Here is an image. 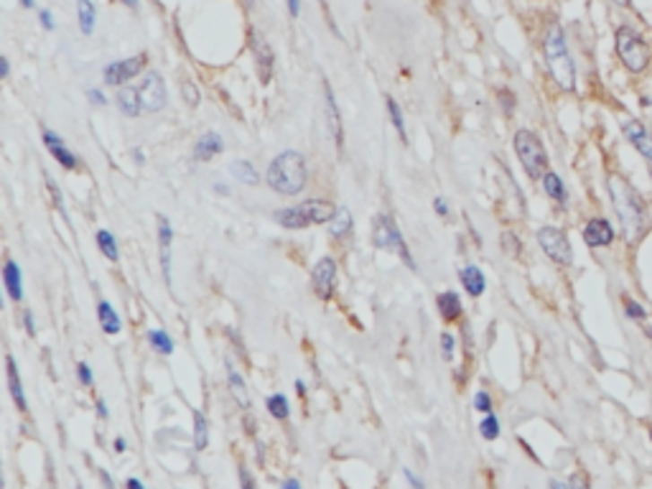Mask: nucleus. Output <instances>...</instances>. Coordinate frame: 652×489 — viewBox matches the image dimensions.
Here are the masks:
<instances>
[{"mask_svg":"<svg viewBox=\"0 0 652 489\" xmlns=\"http://www.w3.org/2000/svg\"><path fill=\"white\" fill-rule=\"evenodd\" d=\"M454 352H456V339H454V334L444 332L441 334V357H444L446 362H451L454 360Z\"/></svg>","mask_w":652,"mask_h":489,"instance_id":"38","label":"nucleus"},{"mask_svg":"<svg viewBox=\"0 0 652 489\" xmlns=\"http://www.w3.org/2000/svg\"><path fill=\"white\" fill-rule=\"evenodd\" d=\"M624 303H627V314L632 316V319H637V321H642V319L648 316L645 314V309H642L639 303H635L632 299H624Z\"/></svg>","mask_w":652,"mask_h":489,"instance_id":"42","label":"nucleus"},{"mask_svg":"<svg viewBox=\"0 0 652 489\" xmlns=\"http://www.w3.org/2000/svg\"><path fill=\"white\" fill-rule=\"evenodd\" d=\"M44 145H47V151L51 153V156L57 158L59 163H62L64 169H69V171H74V169H80V158L74 156L66 145H64V141L54 133V130H48V127H44Z\"/></svg>","mask_w":652,"mask_h":489,"instance_id":"14","label":"nucleus"},{"mask_svg":"<svg viewBox=\"0 0 652 489\" xmlns=\"http://www.w3.org/2000/svg\"><path fill=\"white\" fill-rule=\"evenodd\" d=\"M39 21H41V26H44L47 31H54V26H57V23H54V16H51V11H47V8L39 11Z\"/></svg>","mask_w":652,"mask_h":489,"instance_id":"44","label":"nucleus"},{"mask_svg":"<svg viewBox=\"0 0 652 489\" xmlns=\"http://www.w3.org/2000/svg\"><path fill=\"white\" fill-rule=\"evenodd\" d=\"M224 334H227V336H230V339H232V345H235V347H238L239 357H245V345H242V342H239V334L235 332V329H232V327H230V329H224Z\"/></svg>","mask_w":652,"mask_h":489,"instance_id":"46","label":"nucleus"},{"mask_svg":"<svg viewBox=\"0 0 652 489\" xmlns=\"http://www.w3.org/2000/svg\"><path fill=\"white\" fill-rule=\"evenodd\" d=\"M102 482H105L108 487H112V479H110V476H108V472H102Z\"/></svg>","mask_w":652,"mask_h":489,"instance_id":"59","label":"nucleus"},{"mask_svg":"<svg viewBox=\"0 0 652 489\" xmlns=\"http://www.w3.org/2000/svg\"><path fill=\"white\" fill-rule=\"evenodd\" d=\"M500 100H502V108H505V112L515 110V97L509 95L508 90H500Z\"/></svg>","mask_w":652,"mask_h":489,"instance_id":"47","label":"nucleus"},{"mask_svg":"<svg viewBox=\"0 0 652 489\" xmlns=\"http://www.w3.org/2000/svg\"><path fill=\"white\" fill-rule=\"evenodd\" d=\"M145 62H148L145 54L130 57V59H123V62H112L105 66L102 77H105V82H108L110 87H120V84H126V82H130L133 77H138V74L143 72Z\"/></svg>","mask_w":652,"mask_h":489,"instance_id":"11","label":"nucleus"},{"mask_svg":"<svg viewBox=\"0 0 652 489\" xmlns=\"http://www.w3.org/2000/svg\"><path fill=\"white\" fill-rule=\"evenodd\" d=\"M515 153H517L530 179H543L548 174V153H545V145H543L535 133L517 130L515 133Z\"/></svg>","mask_w":652,"mask_h":489,"instance_id":"5","label":"nucleus"},{"mask_svg":"<svg viewBox=\"0 0 652 489\" xmlns=\"http://www.w3.org/2000/svg\"><path fill=\"white\" fill-rule=\"evenodd\" d=\"M3 284L8 288V296L11 301L23 299V278H21V268H18L13 260H5V268H3Z\"/></svg>","mask_w":652,"mask_h":489,"instance_id":"23","label":"nucleus"},{"mask_svg":"<svg viewBox=\"0 0 652 489\" xmlns=\"http://www.w3.org/2000/svg\"><path fill=\"white\" fill-rule=\"evenodd\" d=\"M127 487H130V489H141V487H143V482H141V479H127Z\"/></svg>","mask_w":652,"mask_h":489,"instance_id":"53","label":"nucleus"},{"mask_svg":"<svg viewBox=\"0 0 652 489\" xmlns=\"http://www.w3.org/2000/svg\"><path fill=\"white\" fill-rule=\"evenodd\" d=\"M500 242H502V253L509 255V258H517L523 253V245H520V240H517L515 232H502Z\"/></svg>","mask_w":652,"mask_h":489,"instance_id":"36","label":"nucleus"},{"mask_svg":"<svg viewBox=\"0 0 652 489\" xmlns=\"http://www.w3.org/2000/svg\"><path fill=\"white\" fill-rule=\"evenodd\" d=\"M148 342H151V347L156 349L159 354H174V339L163 332V329H151L148 332Z\"/></svg>","mask_w":652,"mask_h":489,"instance_id":"32","label":"nucleus"},{"mask_svg":"<svg viewBox=\"0 0 652 489\" xmlns=\"http://www.w3.org/2000/svg\"><path fill=\"white\" fill-rule=\"evenodd\" d=\"M436 306H439V314H441V319L448 321V324H451V321H456L464 311L462 296H459L456 291H444V293H439Z\"/></svg>","mask_w":652,"mask_h":489,"instance_id":"18","label":"nucleus"},{"mask_svg":"<svg viewBox=\"0 0 652 489\" xmlns=\"http://www.w3.org/2000/svg\"><path fill=\"white\" fill-rule=\"evenodd\" d=\"M97 316H100V324H102V329L108 334H117L120 332V316L117 311L112 309L110 301H100V306H97Z\"/></svg>","mask_w":652,"mask_h":489,"instance_id":"27","label":"nucleus"},{"mask_svg":"<svg viewBox=\"0 0 652 489\" xmlns=\"http://www.w3.org/2000/svg\"><path fill=\"white\" fill-rule=\"evenodd\" d=\"M115 102H117V110L127 115V118H138L143 112V102H141V92L133 90V87H123L117 90L115 95Z\"/></svg>","mask_w":652,"mask_h":489,"instance_id":"19","label":"nucleus"},{"mask_svg":"<svg viewBox=\"0 0 652 489\" xmlns=\"http://www.w3.org/2000/svg\"><path fill=\"white\" fill-rule=\"evenodd\" d=\"M44 179H47V189H48V194H51V202H54V206H57V209H59V212H64V196H62V189H59V187H57V181H54V179H51V176H44Z\"/></svg>","mask_w":652,"mask_h":489,"instance_id":"39","label":"nucleus"},{"mask_svg":"<svg viewBox=\"0 0 652 489\" xmlns=\"http://www.w3.org/2000/svg\"><path fill=\"white\" fill-rule=\"evenodd\" d=\"M624 135L635 143V148L642 153V156H648L652 161V135L645 130V126H639L635 120H630V123H624Z\"/></svg>","mask_w":652,"mask_h":489,"instance_id":"22","label":"nucleus"},{"mask_svg":"<svg viewBox=\"0 0 652 489\" xmlns=\"http://www.w3.org/2000/svg\"><path fill=\"white\" fill-rule=\"evenodd\" d=\"M95 240H97V248H100V253L105 255L108 260H112V263H115V260L120 258V253H117V242H115V237H112L110 230H100V232L95 235Z\"/></svg>","mask_w":652,"mask_h":489,"instance_id":"31","label":"nucleus"},{"mask_svg":"<svg viewBox=\"0 0 652 489\" xmlns=\"http://www.w3.org/2000/svg\"><path fill=\"white\" fill-rule=\"evenodd\" d=\"M181 95H184V100H187L189 108H196V105H199V90H196V84H194L191 79H184V84H181Z\"/></svg>","mask_w":652,"mask_h":489,"instance_id":"37","label":"nucleus"},{"mask_svg":"<svg viewBox=\"0 0 652 489\" xmlns=\"http://www.w3.org/2000/svg\"><path fill=\"white\" fill-rule=\"evenodd\" d=\"M459 281L466 288L469 296H482L484 288H487V281H484V273L477 268V266H466V268L459 270Z\"/></svg>","mask_w":652,"mask_h":489,"instance_id":"24","label":"nucleus"},{"mask_svg":"<svg viewBox=\"0 0 652 489\" xmlns=\"http://www.w3.org/2000/svg\"><path fill=\"white\" fill-rule=\"evenodd\" d=\"M405 476H408V482H411L413 487H421V485H423V482H421V479H415V476L411 472H405Z\"/></svg>","mask_w":652,"mask_h":489,"instance_id":"55","label":"nucleus"},{"mask_svg":"<svg viewBox=\"0 0 652 489\" xmlns=\"http://www.w3.org/2000/svg\"><path fill=\"white\" fill-rule=\"evenodd\" d=\"M126 449H127L126 439H120V436H117V439H115V451H117V454H123Z\"/></svg>","mask_w":652,"mask_h":489,"instance_id":"51","label":"nucleus"},{"mask_svg":"<svg viewBox=\"0 0 652 489\" xmlns=\"http://www.w3.org/2000/svg\"><path fill=\"white\" fill-rule=\"evenodd\" d=\"M120 3H123V5H127V8H133V11H135L141 0H120Z\"/></svg>","mask_w":652,"mask_h":489,"instance_id":"57","label":"nucleus"},{"mask_svg":"<svg viewBox=\"0 0 652 489\" xmlns=\"http://www.w3.org/2000/svg\"><path fill=\"white\" fill-rule=\"evenodd\" d=\"M268 411H271L273 418H278V421H286L288 415H291V408H288V397L283 393H273L268 397Z\"/></svg>","mask_w":652,"mask_h":489,"instance_id":"33","label":"nucleus"},{"mask_svg":"<svg viewBox=\"0 0 652 489\" xmlns=\"http://www.w3.org/2000/svg\"><path fill=\"white\" fill-rule=\"evenodd\" d=\"M283 487H288V489H299V487H301V482H296V479H286V482H283Z\"/></svg>","mask_w":652,"mask_h":489,"instance_id":"54","label":"nucleus"},{"mask_svg":"<svg viewBox=\"0 0 652 489\" xmlns=\"http://www.w3.org/2000/svg\"><path fill=\"white\" fill-rule=\"evenodd\" d=\"M336 206L324 202V199H306L301 205L288 206V209H278L273 214V220L278 222L286 230H306L311 224H326L335 217Z\"/></svg>","mask_w":652,"mask_h":489,"instance_id":"4","label":"nucleus"},{"mask_svg":"<svg viewBox=\"0 0 652 489\" xmlns=\"http://www.w3.org/2000/svg\"><path fill=\"white\" fill-rule=\"evenodd\" d=\"M224 151V141L217 133H204L196 145H194V158L196 161H212L214 156H220Z\"/></svg>","mask_w":652,"mask_h":489,"instance_id":"20","label":"nucleus"},{"mask_svg":"<svg viewBox=\"0 0 652 489\" xmlns=\"http://www.w3.org/2000/svg\"><path fill=\"white\" fill-rule=\"evenodd\" d=\"M141 92V102H143V112H161L169 105V95H166V84L159 72H148L138 87Z\"/></svg>","mask_w":652,"mask_h":489,"instance_id":"9","label":"nucleus"},{"mask_svg":"<svg viewBox=\"0 0 652 489\" xmlns=\"http://www.w3.org/2000/svg\"><path fill=\"white\" fill-rule=\"evenodd\" d=\"M224 370H227V385H230V393L232 397L238 400L239 408H245V411H250V397H248V385H245V380L239 375L238 370L232 367V362H224Z\"/></svg>","mask_w":652,"mask_h":489,"instance_id":"21","label":"nucleus"},{"mask_svg":"<svg viewBox=\"0 0 652 489\" xmlns=\"http://www.w3.org/2000/svg\"><path fill=\"white\" fill-rule=\"evenodd\" d=\"M5 378H8V390H11V397L16 400L18 411L26 413L29 411V403H26V393H23V382H21V375H18L16 360L11 354L5 357Z\"/></svg>","mask_w":652,"mask_h":489,"instance_id":"17","label":"nucleus"},{"mask_svg":"<svg viewBox=\"0 0 652 489\" xmlns=\"http://www.w3.org/2000/svg\"><path fill=\"white\" fill-rule=\"evenodd\" d=\"M21 5H23V8H33L36 3H33V0H21Z\"/></svg>","mask_w":652,"mask_h":489,"instance_id":"60","label":"nucleus"},{"mask_svg":"<svg viewBox=\"0 0 652 489\" xmlns=\"http://www.w3.org/2000/svg\"><path fill=\"white\" fill-rule=\"evenodd\" d=\"M609 196H612V205L617 209V217L622 220L624 227V235L630 240L645 235V202L642 196L637 194L627 179L612 174L609 176Z\"/></svg>","mask_w":652,"mask_h":489,"instance_id":"1","label":"nucleus"},{"mask_svg":"<svg viewBox=\"0 0 652 489\" xmlns=\"http://www.w3.org/2000/svg\"><path fill=\"white\" fill-rule=\"evenodd\" d=\"M538 242H541L543 253L548 255L553 263H558V266H571V242H569V237L563 235L558 227H543L541 232H538Z\"/></svg>","mask_w":652,"mask_h":489,"instance_id":"8","label":"nucleus"},{"mask_svg":"<svg viewBox=\"0 0 652 489\" xmlns=\"http://www.w3.org/2000/svg\"><path fill=\"white\" fill-rule=\"evenodd\" d=\"M288 3V13L293 18L301 16V0H286Z\"/></svg>","mask_w":652,"mask_h":489,"instance_id":"49","label":"nucleus"},{"mask_svg":"<svg viewBox=\"0 0 652 489\" xmlns=\"http://www.w3.org/2000/svg\"><path fill=\"white\" fill-rule=\"evenodd\" d=\"M650 436H652V431H650Z\"/></svg>","mask_w":652,"mask_h":489,"instance_id":"61","label":"nucleus"},{"mask_svg":"<svg viewBox=\"0 0 652 489\" xmlns=\"http://www.w3.org/2000/svg\"><path fill=\"white\" fill-rule=\"evenodd\" d=\"M8 74H11V64H8L5 57H0V77L8 79Z\"/></svg>","mask_w":652,"mask_h":489,"instance_id":"50","label":"nucleus"},{"mask_svg":"<svg viewBox=\"0 0 652 489\" xmlns=\"http://www.w3.org/2000/svg\"><path fill=\"white\" fill-rule=\"evenodd\" d=\"M479 431H482V439L494 441L500 436V421H497V415L494 413H484V421L479 424Z\"/></svg>","mask_w":652,"mask_h":489,"instance_id":"35","label":"nucleus"},{"mask_svg":"<svg viewBox=\"0 0 652 489\" xmlns=\"http://www.w3.org/2000/svg\"><path fill=\"white\" fill-rule=\"evenodd\" d=\"M268 187L275 194H283V196H296L301 194L306 187V158L299 151H283L271 161V169H268Z\"/></svg>","mask_w":652,"mask_h":489,"instance_id":"2","label":"nucleus"},{"mask_svg":"<svg viewBox=\"0 0 652 489\" xmlns=\"http://www.w3.org/2000/svg\"><path fill=\"white\" fill-rule=\"evenodd\" d=\"M77 378H80L82 385H87V388L95 385V375H92V370H90V364L87 362L77 364Z\"/></svg>","mask_w":652,"mask_h":489,"instance_id":"41","label":"nucleus"},{"mask_svg":"<svg viewBox=\"0 0 652 489\" xmlns=\"http://www.w3.org/2000/svg\"><path fill=\"white\" fill-rule=\"evenodd\" d=\"M543 189H545V194L553 199V202H558V205H566V199H569V194H566V187H563V181L558 179L556 174H548L543 176Z\"/></svg>","mask_w":652,"mask_h":489,"instance_id":"29","label":"nucleus"},{"mask_svg":"<svg viewBox=\"0 0 652 489\" xmlns=\"http://www.w3.org/2000/svg\"><path fill=\"white\" fill-rule=\"evenodd\" d=\"M23 327H26L29 336H36V319H33L31 309H26V311H23Z\"/></svg>","mask_w":652,"mask_h":489,"instance_id":"43","label":"nucleus"},{"mask_svg":"<svg viewBox=\"0 0 652 489\" xmlns=\"http://www.w3.org/2000/svg\"><path fill=\"white\" fill-rule=\"evenodd\" d=\"M77 21H80V31L84 36H92L95 33L97 8L92 0H77Z\"/></svg>","mask_w":652,"mask_h":489,"instance_id":"26","label":"nucleus"},{"mask_svg":"<svg viewBox=\"0 0 652 489\" xmlns=\"http://www.w3.org/2000/svg\"><path fill=\"white\" fill-rule=\"evenodd\" d=\"M133 161H135V163H143V153H141L138 148L133 151Z\"/></svg>","mask_w":652,"mask_h":489,"instance_id":"58","label":"nucleus"},{"mask_svg":"<svg viewBox=\"0 0 652 489\" xmlns=\"http://www.w3.org/2000/svg\"><path fill=\"white\" fill-rule=\"evenodd\" d=\"M296 393L301 395V397L306 395V385H303V380H296Z\"/></svg>","mask_w":652,"mask_h":489,"instance_id":"56","label":"nucleus"},{"mask_svg":"<svg viewBox=\"0 0 652 489\" xmlns=\"http://www.w3.org/2000/svg\"><path fill=\"white\" fill-rule=\"evenodd\" d=\"M311 284L321 301H332L336 291V263L335 258H321L311 273Z\"/></svg>","mask_w":652,"mask_h":489,"instance_id":"12","label":"nucleus"},{"mask_svg":"<svg viewBox=\"0 0 652 489\" xmlns=\"http://www.w3.org/2000/svg\"><path fill=\"white\" fill-rule=\"evenodd\" d=\"M87 97H90V102H92L95 108H102V105L108 102V97L102 95V90H90V92H87Z\"/></svg>","mask_w":652,"mask_h":489,"instance_id":"45","label":"nucleus"},{"mask_svg":"<svg viewBox=\"0 0 652 489\" xmlns=\"http://www.w3.org/2000/svg\"><path fill=\"white\" fill-rule=\"evenodd\" d=\"M159 245H161V266H163V278L171 288V245H174V230L169 217H159Z\"/></svg>","mask_w":652,"mask_h":489,"instance_id":"15","label":"nucleus"},{"mask_svg":"<svg viewBox=\"0 0 652 489\" xmlns=\"http://www.w3.org/2000/svg\"><path fill=\"white\" fill-rule=\"evenodd\" d=\"M97 413H100V418H108V415H110V413H108V406H105V400L97 403Z\"/></svg>","mask_w":652,"mask_h":489,"instance_id":"52","label":"nucleus"},{"mask_svg":"<svg viewBox=\"0 0 652 489\" xmlns=\"http://www.w3.org/2000/svg\"><path fill=\"white\" fill-rule=\"evenodd\" d=\"M209 443V424L199 411H194V446L196 451H204Z\"/></svg>","mask_w":652,"mask_h":489,"instance_id":"30","label":"nucleus"},{"mask_svg":"<svg viewBox=\"0 0 652 489\" xmlns=\"http://www.w3.org/2000/svg\"><path fill=\"white\" fill-rule=\"evenodd\" d=\"M250 51H253L255 64H257V77L263 84H271L273 79V69H275V54H273L271 44L265 41V36L257 31V29H250Z\"/></svg>","mask_w":652,"mask_h":489,"instance_id":"10","label":"nucleus"},{"mask_svg":"<svg viewBox=\"0 0 652 489\" xmlns=\"http://www.w3.org/2000/svg\"><path fill=\"white\" fill-rule=\"evenodd\" d=\"M584 240H587L589 248H604V245H612L614 230H612V224L606 220H591L584 227Z\"/></svg>","mask_w":652,"mask_h":489,"instance_id":"16","label":"nucleus"},{"mask_svg":"<svg viewBox=\"0 0 652 489\" xmlns=\"http://www.w3.org/2000/svg\"><path fill=\"white\" fill-rule=\"evenodd\" d=\"M324 112H326V126H329V133L335 138L336 151L344 148V127H342V112H339V105H336L335 92L329 87V82H324Z\"/></svg>","mask_w":652,"mask_h":489,"instance_id":"13","label":"nucleus"},{"mask_svg":"<svg viewBox=\"0 0 652 489\" xmlns=\"http://www.w3.org/2000/svg\"><path fill=\"white\" fill-rule=\"evenodd\" d=\"M614 44H617V54H620L622 64L630 72H642L650 64L648 44H645V39L632 26H620L617 36H614Z\"/></svg>","mask_w":652,"mask_h":489,"instance_id":"7","label":"nucleus"},{"mask_svg":"<svg viewBox=\"0 0 652 489\" xmlns=\"http://www.w3.org/2000/svg\"><path fill=\"white\" fill-rule=\"evenodd\" d=\"M385 105H387V115H390V120H393V126L398 130V135L403 141H408L405 138V123H403V110H400V105L393 100V97H387L385 100Z\"/></svg>","mask_w":652,"mask_h":489,"instance_id":"34","label":"nucleus"},{"mask_svg":"<svg viewBox=\"0 0 652 489\" xmlns=\"http://www.w3.org/2000/svg\"><path fill=\"white\" fill-rule=\"evenodd\" d=\"M474 411L492 413V397H490L487 390H479V393L474 395Z\"/></svg>","mask_w":652,"mask_h":489,"instance_id":"40","label":"nucleus"},{"mask_svg":"<svg viewBox=\"0 0 652 489\" xmlns=\"http://www.w3.org/2000/svg\"><path fill=\"white\" fill-rule=\"evenodd\" d=\"M230 171L232 176L238 179L239 184H245V187H257V181H260V176L255 171V166L250 161H235L232 166H230Z\"/></svg>","mask_w":652,"mask_h":489,"instance_id":"28","label":"nucleus"},{"mask_svg":"<svg viewBox=\"0 0 652 489\" xmlns=\"http://www.w3.org/2000/svg\"><path fill=\"white\" fill-rule=\"evenodd\" d=\"M433 209H436V214H439V217H446V214H448V206H446V202L441 199V196H436V199H433Z\"/></svg>","mask_w":652,"mask_h":489,"instance_id":"48","label":"nucleus"},{"mask_svg":"<svg viewBox=\"0 0 652 489\" xmlns=\"http://www.w3.org/2000/svg\"><path fill=\"white\" fill-rule=\"evenodd\" d=\"M352 232V212L347 206H336L335 217L329 220V235L335 240H344Z\"/></svg>","mask_w":652,"mask_h":489,"instance_id":"25","label":"nucleus"},{"mask_svg":"<svg viewBox=\"0 0 652 489\" xmlns=\"http://www.w3.org/2000/svg\"><path fill=\"white\" fill-rule=\"evenodd\" d=\"M372 242H375V248H380V250H387V253H396L408 266L411 270H415V260L411 250H408V245H405V240L400 235V227L398 222L393 220L390 214H378L375 217V227H372Z\"/></svg>","mask_w":652,"mask_h":489,"instance_id":"6","label":"nucleus"},{"mask_svg":"<svg viewBox=\"0 0 652 489\" xmlns=\"http://www.w3.org/2000/svg\"><path fill=\"white\" fill-rule=\"evenodd\" d=\"M543 48H545V59H548V72H551V77L556 79L558 87L566 90V92L576 90V66H573L571 54L566 47L563 29L558 23L548 26Z\"/></svg>","mask_w":652,"mask_h":489,"instance_id":"3","label":"nucleus"}]
</instances>
